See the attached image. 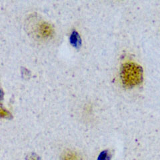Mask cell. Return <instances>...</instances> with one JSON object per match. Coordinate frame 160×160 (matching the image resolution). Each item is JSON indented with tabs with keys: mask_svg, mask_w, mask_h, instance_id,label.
<instances>
[{
	"mask_svg": "<svg viewBox=\"0 0 160 160\" xmlns=\"http://www.w3.org/2000/svg\"><path fill=\"white\" fill-rule=\"evenodd\" d=\"M120 78L126 88L136 87L143 82V69L136 63H126L123 64L121 68Z\"/></svg>",
	"mask_w": 160,
	"mask_h": 160,
	"instance_id": "6da1fadb",
	"label": "cell"
},
{
	"mask_svg": "<svg viewBox=\"0 0 160 160\" xmlns=\"http://www.w3.org/2000/svg\"><path fill=\"white\" fill-rule=\"evenodd\" d=\"M37 34L41 38L48 39L51 38L54 33L53 27L47 22H40L37 28Z\"/></svg>",
	"mask_w": 160,
	"mask_h": 160,
	"instance_id": "7a4b0ae2",
	"label": "cell"
},
{
	"mask_svg": "<svg viewBox=\"0 0 160 160\" xmlns=\"http://www.w3.org/2000/svg\"><path fill=\"white\" fill-rule=\"evenodd\" d=\"M69 41H70V43H71V45L73 47L76 48L77 49L81 47V45H82L81 38H80L79 33L77 32L73 31L72 32L71 36H70Z\"/></svg>",
	"mask_w": 160,
	"mask_h": 160,
	"instance_id": "3957f363",
	"label": "cell"
},
{
	"mask_svg": "<svg viewBox=\"0 0 160 160\" xmlns=\"http://www.w3.org/2000/svg\"><path fill=\"white\" fill-rule=\"evenodd\" d=\"M3 98V92L0 89V118H6V119H12L13 118L12 115L9 112L3 108L1 101Z\"/></svg>",
	"mask_w": 160,
	"mask_h": 160,
	"instance_id": "277c9868",
	"label": "cell"
},
{
	"mask_svg": "<svg viewBox=\"0 0 160 160\" xmlns=\"http://www.w3.org/2000/svg\"><path fill=\"white\" fill-rule=\"evenodd\" d=\"M62 160H82V158L76 152L67 151L62 155Z\"/></svg>",
	"mask_w": 160,
	"mask_h": 160,
	"instance_id": "5b68a950",
	"label": "cell"
},
{
	"mask_svg": "<svg viewBox=\"0 0 160 160\" xmlns=\"http://www.w3.org/2000/svg\"><path fill=\"white\" fill-rule=\"evenodd\" d=\"M110 159H111V156L108 150H105L99 155L98 160H110Z\"/></svg>",
	"mask_w": 160,
	"mask_h": 160,
	"instance_id": "8992f818",
	"label": "cell"
},
{
	"mask_svg": "<svg viewBox=\"0 0 160 160\" xmlns=\"http://www.w3.org/2000/svg\"><path fill=\"white\" fill-rule=\"evenodd\" d=\"M27 160H40V158L38 155L32 153L31 155H29L27 158Z\"/></svg>",
	"mask_w": 160,
	"mask_h": 160,
	"instance_id": "52a82bcc",
	"label": "cell"
}]
</instances>
